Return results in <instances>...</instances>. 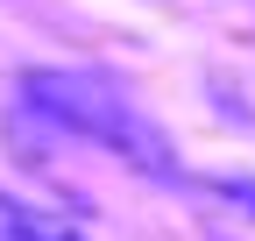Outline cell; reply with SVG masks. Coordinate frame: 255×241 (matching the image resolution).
<instances>
[{"label": "cell", "instance_id": "7a4b0ae2", "mask_svg": "<svg viewBox=\"0 0 255 241\" xmlns=\"http://www.w3.org/2000/svg\"><path fill=\"white\" fill-rule=\"evenodd\" d=\"M0 241H85L71 220H57V213H43V206H28V199H14V192H0Z\"/></svg>", "mask_w": 255, "mask_h": 241}, {"label": "cell", "instance_id": "6da1fadb", "mask_svg": "<svg viewBox=\"0 0 255 241\" xmlns=\"http://www.w3.org/2000/svg\"><path fill=\"white\" fill-rule=\"evenodd\" d=\"M21 93H28V107H43L57 128H71L78 142L107 149V156H121V163H135L149 177H170L177 170L170 163V142L156 135V120L128 100L121 85H107V78H92V71H28Z\"/></svg>", "mask_w": 255, "mask_h": 241}]
</instances>
